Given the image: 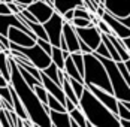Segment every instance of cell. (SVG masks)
<instances>
[{"label":"cell","mask_w":130,"mask_h":127,"mask_svg":"<svg viewBox=\"0 0 130 127\" xmlns=\"http://www.w3.org/2000/svg\"><path fill=\"white\" fill-rule=\"evenodd\" d=\"M9 69H11V79H9V85L12 87L15 94L18 96V99L21 102L24 111L27 114L28 121L33 126L38 127H51L50 121V115H48V108L43 106L36 97V94L33 93V90L30 88L24 82V79L21 78L17 64L13 63V60L9 57Z\"/></svg>","instance_id":"1"},{"label":"cell","mask_w":130,"mask_h":127,"mask_svg":"<svg viewBox=\"0 0 130 127\" xmlns=\"http://www.w3.org/2000/svg\"><path fill=\"white\" fill-rule=\"evenodd\" d=\"M78 108L84 114L87 123L93 127H120L117 115L108 111L100 102L97 100L88 90L85 88L81 99H79Z\"/></svg>","instance_id":"2"},{"label":"cell","mask_w":130,"mask_h":127,"mask_svg":"<svg viewBox=\"0 0 130 127\" xmlns=\"http://www.w3.org/2000/svg\"><path fill=\"white\" fill-rule=\"evenodd\" d=\"M82 57H84V73H82L84 87L93 85L96 88L103 90L106 93L112 94V88H111V84H109V79H108V75H106V70L102 66V63L93 54H85Z\"/></svg>","instance_id":"3"},{"label":"cell","mask_w":130,"mask_h":127,"mask_svg":"<svg viewBox=\"0 0 130 127\" xmlns=\"http://www.w3.org/2000/svg\"><path fill=\"white\" fill-rule=\"evenodd\" d=\"M94 57L102 63V66L106 70V75H108V79H109V84H111L114 97L118 102H129L130 100V85L121 78L117 66H115V61H112L109 58L99 57V55H94Z\"/></svg>","instance_id":"4"},{"label":"cell","mask_w":130,"mask_h":127,"mask_svg":"<svg viewBox=\"0 0 130 127\" xmlns=\"http://www.w3.org/2000/svg\"><path fill=\"white\" fill-rule=\"evenodd\" d=\"M9 50L17 51V52H20L21 55H24L38 70H43V69H46V67L51 64V57H50L48 54H45L38 45H33V46H30V48H21V46H18V45L11 43Z\"/></svg>","instance_id":"5"},{"label":"cell","mask_w":130,"mask_h":127,"mask_svg":"<svg viewBox=\"0 0 130 127\" xmlns=\"http://www.w3.org/2000/svg\"><path fill=\"white\" fill-rule=\"evenodd\" d=\"M63 24H64V21H63L61 15L57 13V12H54L51 18H50L45 24H42L45 33H46L48 42L51 43V46L58 48V45H60V38H61V30H63Z\"/></svg>","instance_id":"6"},{"label":"cell","mask_w":130,"mask_h":127,"mask_svg":"<svg viewBox=\"0 0 130 127\" xmlns=\"http://www.w3.org/2000/svg\"><path fill=\"white\" fill-rule=\"evenodd\" d=\"M99 5L103 6L105 12H108L109 15H112L115 18L130 17L129 0H100Z\"/></svg>","instance_id":"7"},{"label":"cell","mask_w":130,"mask_h":127,"mask_svg":"<svg viewBox=\"0 0 130 127\" xmlns=\"http://www.w3.org/2000/svg\"><path fill=\"white\" fill-rule=\"evenodd\" d=\"M75 33H76L79 40H82L93 52L99 46V43L102 42V35L96 25H90L85 28H75Z\"/></svg>","instance_id":"8"},{"label":"cell","mask_w":130,"mask_h":127,"mask_svg":"<svg viewBox=\"0 0 130 127\" xmlns=\"http://www.w3.org/2000/svg\"><path fill=\"white\" fill-rule=\"evenodd\" d=\"M26 11H28V12L31 13L39 24H45L52 17V13L55 12L52 6L43 3V2H40V0H35L31 5H28L26 8Z\"/></svg>","instance_id":"9"},{"label":"cell","mask_w":130,"mask_h":127,"mask_svg":"<svg viewBox=\"0 0 130 127\" xmlns=\"http://www.w3.org/2000/svg\"><path fill=\"white\" fill-rule=\"evenodd\" d=\"M100 20L108 25V28L111 30V33H112L115 38H118V39L130 38V28L129 27H126V25H123L115 17L109 15L108 12H103V15L100 17Z\"/></svg>","instance_id":"10"},{"label":"cell","mask_w":130,"mask_h":127,"mask_svg":"<svg viewBox=\"0 0 130 127\" xmlns=\"http://www.w3.org/2000/svg\"><path fill=\"white\" fill-rule=\"evenodd\" d=\"M85 88L88 90V91H90L91 94L103 105L108 111H111L114 115H117V102L118 100L112 96V94L106 93V91H103V90L96 88V87H93V85H88V87H85Z\"/></svg>","instance_id":"11"},{"label":"cell","mask_w":130,"mask_h":127,"mask_svg":"<svg viewBox=\"0 0 130 127\" xmlns=\"http://www.w3.org/2000/svg\"><path fill=\"white\" fill-rule=\"evenodd\" d=\"M6 38L9 40V43L18 45L21 48H30V46L36 45V40H33L30 36H27L24 31H21L20 28H15V27H11L8 30V36Z\"/></svg>","instance_id":"12"},{"label":"cell","mask_w":130,"mask_h":127,"mask_svg":"<svg viewBox=\"0 0 130 127\" xmlns=\"http://www.w3.org/2000/svg\"><path fill=\"white\" fill-rule=\"evenodd\" d=\"M61 38L64 39L69 54L79 52V39H78V36H76V33H75V28L70 25V23H64V24H63Z\"/></svg>","instance_id":"13"},{"label":"cell","mask_w":130,"mask_h":127,"mask_svg":"<svg viewBox=\"0 0 130 127\" xmlns=\"http://www.w3.org/2000/svg\"><path fill=\"white\" fill-rule=\"evenodd\" d=\"M51 127H70V117L67 112H54L48 109Z\"/></svg>","instance_id":"14"},{"label":"cell","mask_w":130,"mask_h":127,"mask_svg":"<svg viewBox=\"0 0 130 127\" xmlns=\"http://www.w3.org/2000/svg\"><path fill=\"white\" fill-rule=\"evenodd\" d=\"M76 6H84V2L82 0H54V11L60 15H63L69 9H75Z\"/></svg>","instance_id":"15"},{"label":"cell","mask_w":130,"mask_h":127,"mask_svg":"<svg viewBox=\"0 0 130 127\" xmlns=\"http://www.w3.org/2000/svg\"><path fill=\"white\" fill-rule=\"evenodd\" d=\"M106 38L109 39V42L112 43V46H114V50H115V52L118 54V57H120V60L124 63V61H127V60H130V55L129 52L124 50V46L121 45V42H120V39L115 38L114 35H106Z\"/></svg>","instance_id":"16"},{"label":"cell","mask_w":130,"mask_h":127,"mask_svg":"<svg viewBox=\"0 0 130 127\" xmlns=\"http://www.w3.org/2000/svg\"><path fill=\"white\" fill-rule=\"evenodd\" d=\"M0 75L8 82L11 79V69H9V57L6 52H0Z\"/></svg>","instance_id":"17"},{"label":"cell","mask_w":130,"mask_h":127,"mask_svg":"<svg viewBox=\"0 0 130 127\" xmlns=\"http://www.w3.org/2000/svg\"><path fill=\"white\" fill-rule=\"evenodd\" d=\"M50 57H51V63L54 64V66H55L58 70H63V67H64V58H63L61 50H60V48H55V46H52Z\"/></svg>","instance_id":"18"},{"label":"cell","mask_w":130,"mask_h":127,"mask_svg":"<svg viewBox=\"0 0 130 127\" xmlns=\"http://www.w3.org/2000/svg\"><path fill=\"white\" fill-rule=\"evenodd\" d=\"M117 118L130 121V103L129 102H117Z\"/></svg>","instance_id":"19"},{"label":"cell","mask_w":130,"mask_h":127,"mask_svg":"<svg viewBox=\"0 0 130 127\" xmlns=\"http://www.w3.org/2000/svg\"><path fill=\"white\" fill-rule=\"evenodd\" d=\"M69 117H70V121H73L76 126H79V127H87V120H85L84 114L81 112V109H79L78 106H76L73 111H70V112H69Z\"/></svg>","instance_id":"20"},{"label":"cell","mask_w":130,"mask_h":127,"mask_svg":"<svg viewBox=\"0 0 130 127\" xmlns=\"http://www.w3.org/2000/svg\"><path fill=\"white\" fill-rule=\"evenodd\" d=\"M40 72H42L43 75L46 76L48 79H51L52 82H55L57 85H60V81H58V69H57V67H55V66H54L52 63L50 64V66H48L46 69L40 70ZM60 87H61V85H60Z\"/></svg>","instance_id":"21"},{"label":"cell","mask_w":130,"mask_h":127,"mask_svg":"<svg viewBox=\"0 0 130 127\" xmlns=\"http://www.w3.org/2000/svg\"><path fill=\"white\" fill-rule=\"evenodd\" d=\"M70 60H72V63L75 64V67H76V70L79 72V75L82 76V73H84V57H82V54L81 52L70 54Z\"/></svg>","instance_id":"22"},{"label":"cell","mask_w":130,"mask_h":127,"mask_svg":"<svg viewBox=\"0 0 130 127\" xmlns=\"http://www.w3.org/2000/svg\"><path fill=\"white\" fill-rule=\"evenodd\" d=\"M33 93L36 94V97L39 99V102L43 105V106H46V102H48V93L45 91V88L42 87V84L40 85H36V87H33Z\"/></svg>","instance_id":"23"},{"label":"cell","mask_w":130,"mask_h":127,"mask_svg":"<svg viewBox=\"0 0 130 127\" xmlns=\"http://www.w3.org/2000/svg\"><path fill=\"white\" fill-rule=\"evenodd\" d=\"M69 84H70V87H72V91H73V94L76 96V99H81V96H82V93H84V84H81L78 81H73V79H69Z\"/></svg>","instance_id":"24"},{"label":"cell","mask_w":130,"mask_h":127,"mask_svg":"<svg viewBox=\"0 0 130 127\" xmlns=\"http://www.w3.org/2000/svg\"><path fill=\"white\" fill-rule=\"evenodd\" d=\"M73 18H82V20H88V21H90L91 12L87 11L84 6H76V8L73 9Z\"/></svg>","instance_id":"25"},{"label":"cell","mask_w":130,"mask_h":127,"mask_svg":"<svg viewBox=\"0 0 130 127\" xmlns=\"http://www.w3.org/2000/svg\"><path fill=\"white\" fill-rule=\"evenodd\" d=\"M115 66H117V69H118V72H120V75H121V78L130 85V72L127 70L126 64L123 63V61H118V63H115Z\"/></svg>","instance_id":"26"},{"label":"cell","mask_w":130,"mask_h":127,"mask_svg":"<svg viewBox=\"0 0 130 127\" xmlns=\"http://www.w3.org/2000/svg\"><path fill=\"white\" fill-rule=\"evenodd\" d=\"M0 99L8 102L9 105H12V97H11V85L8 87H2L0 88Z\"/></svg>","instance_id":"27"},{"label":"cell","mask_w":130,"mask_h":127,"mask_svg":"<svg viewBox=\"0 0 130 127\" xmlns=\"http://www.w3.org/2000/svg\"><path fill=\"white\" fill-rule=\"evenodd\" d=\"M36 45L39 46L40 50L43 51L45 54H51V50H52V46H51V43L48 42V40H42V39H36Z\"/></svg>","instance_id":"28"},{"label":"cell","mask_w":130,"mask_h":127,"mask_svg":"<svg viewBox=\"0 0 130 127\" xmlns=\"http://www.w3.org/2000/svg\"><path fill=\"white\" fill-rule=\"evenodd\" d=\"M0 127H12L11 121H9V117H8V112L5 109L0 111Z\"/></svg>","instance_id":"29"},{"label":"cell","mask_w":130,"mask_h":127,"mask_svg":"<svg viewBox=\"0 0 130 127\" xmlns=\"http://www.w3.org/2000/svg\"><path fill=\"white\" fill-rule=\"evenodd\" d=\"M61 18H63V21H64V23H70V21L73 20V9L66 11V12L61 15Z\"/></svg>","instance_id":"30"},{"label":"cell","mask_w":130,"mask_h":127,"mask_svg":"<svg viewBox=\"0 0 130 127\" xmlns=\"http://www.w3.org/2000/svg\"><path fill=\"white\" fill-rule=\"evenodd\" d=\"M9 13H11V11H9L8 5L3 3V2H0V15H9Z\"/></svg>","instance_id":"31"},{"label":"cell","mask_w":130,"mask_h":127,"mask_svg":"<svg viewBox=\"0 0 130 127\" xmlns=\"http://www.w3.org/2000/svg\"><path fill=\"white\" fill-rule=\"evenodd\" d=\"M35 0H12V3H15V5H18V6H28V5H31Z\"/></svg>","instance_id":"32"},{"label":"cell","mask_w":130,"mask_h":127,"mask_svg":"<svg viewBox=\"0 0 130 127\" xmlns=\"http://www.w3.org/2000/svg\"><path fill=\"white\" fill-rule=\"evenodd\" d=\"M120 42H121V45L124 46V50L130 52V38H126V39H120Z\"/></svg>","instance_id":"33"},{"label":"cell","mask_w":130,"mask_h":127,"mask_svg":"<svg viewBox=\"0 0 130 127\" xmlns=\"http://www.w3.org/2000/svg\"><path fill=\"white\" fill-rule=\"evenodd\" d=\"M75 108H76V106H75V105H73L72 102H70V100H67V99H66V103H64V109H66V112H67V114H69L70 111H73Z\"/></svg>","instance_id":"34"},{"label":"cell","mask_w":130,"mask_h":127,"mask_svg":"<svg viewBox=\"0 0 130 127\" xmlns=\"http://www.w3.org/2000/svg\"><path fill=\"white\" fill-rule=\"evenodd\" d=\"M117 20L123 25H126V27H129V28H130V17H127V18H117Z\"/></svg>","instance_id":"35"},{"label":"cell","mask_w":130,"mask_h":127,"mask_svg":"<svg viewBox=\"0 0 130 127\" xmlns=\"http://www.w3.org/2000/svg\"><path fill=\"white\" fill-rule=\"evenodd\" d=\"M8 85H9V82H8L3 76L0 75V88H2V87H8Z\"/></svg>","instance_id":"36"},{"label":"cell","mask_w":130,"mask_h":127,"mask_svg":"<svg viewBox=\"0 0 130 127\" xmlns=\"http://www.w3.org/2000/svg\"><path fill=\"white\" fill-rule=\"evenodd\" d=\"M0 111H2V100H0Z\"/></svg>","instance_id":"37"},{"label":"cell","mask_w":130,"mask_h":127,"mask_svg":"<svg viewBox=\"0 0 130 127\" xmlns=\"http://www.w3.org/2000/svg\"><path fill=\"white\" fill-rule=\"evenodd\" d=\"M87 127H93V126H90V124H88V123H87Z\"/></svg>","instance_id":"38"},{"label":"cell","mask_w":130,"mask_h":127,"mask_svg":"<svg viewBox=\"0 0 130 127\" xmlns=\"http://www.w3.org/2000/svg\"><path fill=\"white\" fill-rule=\"evenodd\" d=\"M33 127H38V126H33Z\"/></svg>","instance_id":"39"},{"label":"cell","mask_w":130,"mask_h":127,"mask_svg":"<svg viewBox=\"0 0 130 127\" xmlns=\"http://www.w3.org/2000/svg\"><path fill=\"white\" fill-rule=\"evenodd\" d=\"M0 2H3V0H0Z\"/></svg>","instance_id":"40"},{"label":"cell","mask_w":130,"mask_h":127,"mask_svg":"<svg viewBox=\"0 0 130 127\" xmlns=\"http://www.w3.org/2000/svg\"><path fill=\"white\" fill-rule=\"evenodd\" d=\"M99 3H100V0H99Z\"/></svg>","instance_id":"41"}]
</instances>
